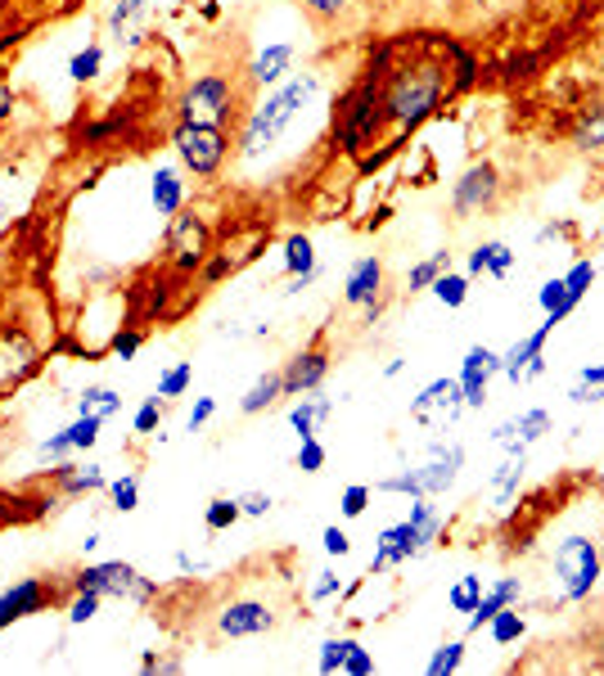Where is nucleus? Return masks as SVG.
<instances>
[{"instance_id": "2f4dec72", "label": "nucleus", "mask_w": 604, "mask_h": 676, "mask_svg": "<svg viewBox=\"0 0 604 676\" xmlns=\"http://www.w3.org/2000/svg\"><path fill=\"white\" fill-rule=\"evenodd\" d=\"M483 578L478 573H465V578H456V587L447 591V604H452V613H474L478 609V600H483Z\"/></svg>"}, {"instance_id": "c756f323", "label": "nucleus", "mask_w": 604, "mask_h": 676, "mask_svg": "<svg viewBox=\"0 0 604 676\" xmlns=\"http://www.w3.org/2000/svg\"><path fill=\"white\" fill-rule=\"evenodd\" d=\"M487 632H491V645H515V641H523L528 623H523V613H519V604L501 609V613H497V617H491V623H487Z\"/></svg>"}, {"instance_id": "bb28decb", "label": "nucleus", "mask_w": 604, "mask_h": 676, "mask_svg": "<svg viewBox=\"0 0 604 676\" xmlns=\"http://www.w3.org/2000/svg\"><path fill=\"white\" fill-rule=\"evenodd\" d=\"M537 303H541V311L545 316H551L555 325H564L569 316H573V294H569V285H564V275L560 279H545V285H541V294H537Z\"/></svg>"}, {"instance_id": "13d9d810", "label": "nucleus", "mask_w": 604, "mask_h": 676, "mask_svg": "<svg viewBox=\"0 0 604 676\" xmlns=\"http://www.w3.org/2000/svg\"><path fill=\"white\" fill-rule=\"evenodd\" d=\"M136 14H145V0H118L114 6V14H108V23H114V32H123Z\"/></svg>"}, {"instance_id": "cd10ccee", "label": "nucleus", "mask_w": 604, "mask_h": 676, "mask_svg": "<svg viewBox=\"0 0 604 676\" xmlns=\"http://www.w3.org/2000/svg\"><path fill=\"white\" fill-rule=\"evenodd\" d=\"M123 411V392L114 388H86L77 398V415H95V420H114Z\"/></svg>"}, {"instance_id": "37998d69", "label": "nucleus", "mask_w": 604, "mask_h": 676, "mask_svg": "<svg viewBox=\"0 0 604 676\" xmlns=\"http://www.w3.org/2000/svg\"><path fill=\"white\" fill-rule=\"evenodd\" d=\"M108 496H114V510H118V515H131V510H140V478H136V474L118 478L114 487H108Z\"/></svg>"}, {"instance_id": "7ed1b4c3", "label": "nucleus", "mask_w": 604, "mask_h": 676, "mask_svg": "<svg viewBox=\"0 0 604 676\" xmlns=\"http://www.w3.org/2000/svg\"><path fill=\"white\" fill-rule=\"evenodd\" d=\"M73 591H99L104 600H131V604H149L158 595V582L145 578L136 563H123V559H104V563H86L73 578Z\"/></svg>"}, {"instance_id": "f3484780", "label": "nucleus", "mask_w": 604, "mask_h": 676, "mask_svg": "<svg viewBox=\"0 0 604 676\" xmlns=\"http://www.w3.org/2000/svg\"><path fill=\"white\" fill-rule=\"evenodd\" d=\"M294 60H298V45L294 41H276V45L257 50V60L248 64L253 86H276V82H285V73L294 68Z\"/></svg>"}, {"instance_id": "f8f14e48", "label": "nucleus", "mask_w": 604, "mask_h": 676, "mask_svg": "<svg viewBox=\"0 0 604 676\" xmlns=\"http://www.w3.org/2000/svg\"><path fill=\"white\" fill-rule=\"evenodd\" d=\"M45 604H50V587L41 578L14 582L10 591H0V632L14 627V623H23V617H32V613H41Z\"/></svg>"}, {"instance_id": "9b49d317", "label": "nucleus", "mask_w": 604, "mask_h": 676, "mask_svg": "<svg viewBox=\"0 0 604 676\" xmlns=\"http://www.w3.org/2000/svg\"><path fill=\"white\" fill-rule=\"evenodd\" d=\"M491 374H501V352H491V348H483V344H474L469 352H465V361H460V392H465V411H478L483 402H487V383H491Z\"/></svg>"}, {"instance_id": "a878e982", "label": "nucleus", "mask_w": 604, "mask_h": 676, "mask_svg": "<svg viewBox=\"0 0 604 676\" xmlns=\"http://www.w3.org/2000/svg\"><path fill=\"white\" fill-rule=\"evenodd\" d=\"M523 469H528V446H510L506 465H501L497 474H491V492H497V500H501V505H510V496L519 492Z\"/></svg>"}, {"instance_id": "4be33fe9", "label": "nucleus", "mask_w": 604, "mask_h": 676, "mask_svg": "<svg viewBox=\"0 0 604 676\" xmlns=\"http://www.w3.org/2000/svg\"><path fill=\"white\" fill-rule=\"evenodd\" d=\"M54 483H60L64 496H86V492H104L108 478H104V465H54Z\"/></svg>"}, {"instance_id": "412c9836", "label": "nucleus", "mask_w": 604, "mask_h": 676, "mask_svg": "<svg viewBox=\"0 0 604 676\" xmlns=\"http://www.w3.org/2000/svg\"><path fill=\"white\" fill-rule=\"evenodd\" d=\"M280 398H285V370H266V374H257L248 383V392L240 398V411L244 415H262L266 406H276Z\"/></svg>"}, {"instance_id": "5701e85b", "label": "nucleus", "mask_w": 604, "mask_h": 676, "mask_svg": "<svg viewBox=\"0 0 604 676\" xmlns=\"http://www.w3.org/2000/svg\"><path fill=\"white\" fill-rule=\"evenodd\" d=\"M406 524H411L415 554H424V550H428L437 537H443V515H437V505H428V496H415V505H411Z\"/></svg>"}, {"instance_id": "4c0bfd02", "label": "nucleus", "mask_w": 604, "mask_h": 676, "mask_svg": "<svg viewBox=\"0 0 604 676\" xmlns=\"http://www.w3.org/2000/svg\"><path fill=\"white\" fill-rule=\"evenodd\" d=\"M357 641H348V636H329L325 645H320V654H316V672H325V676H335V672H343V663H348V649H352Z\"/></svg>"}, {"instance_id": "09e8293b", "label": "nucleus", "mask_w": 604, "mask_h": 676, "mask_svg": "<svg viewBox=\"0 0 604 676\" xmlns=\"http://www.w3.org/2000/svg\"><path fill=\"white\" fill-rule=\"evenodd\" d=\"M370 496H374V487L352 483V487L339 496V510H343V519H361V515H365V505H370Z\"/></svg>"}, {"instance_id": "bf43d9fd", "label": "nucleus", "mask_w": 604, "mask_h": 676, "mask_svg": "<svg viewBox=\"0 0 604 676\" xmlns=\"http://www.w3.org/2000/svg\"><path fill=\"white\" fill-rule=\"evenodd\" d=\"M343 591V582L335 578V573H316V582H311V604H320V600H329V595H339Z\"/></svg>"}, {"instance_id": "a19ab883", "label": "nucleus", "mask_w": 604, "mask_h": 676, "mask_svg": "<svg viewBox=\"0 0 604 676\" xmlns=\"http://www.w3.org/2000/svg\"><path fill=\"white\" fill-rule=\"evenodd\" d=\"M99 68H104V50H99V45H86V50L73 54L68 77H73V82H91V77H99Z\"/></svg>"}, {"instance_id": "1a4fd4ad", "label": "nucleus", "mask_w": 604, "mask_h": 676, "mask_svg": "<svg viewBox=\"0 0 604 676\" xmlns=\"http://www.w3.org/2000/svg\"><path fill=\"white\" fill-rule=\"evenodd\" d=\"M460 469H465V446H460V442H433V446H428V456H424V465H415L424 496H443V492H452L456 478H460Z\"/></svg>"}, {"instance_id": "5fc2aeb1", "label": "nucleus", "mask_w": 604, "mask_h": 676, "mask_svg": "<svg viewBox=\"0 0 604 676\" xmlns=\"http://www.w3.org/2000/svg\"><path fill=\"white\" fill-rule=\"evenodd\" d=\"M320 546H325V554H335V559H343V554L352 550V537H348L343 528H325V532H320Z\"/></svg>"}, {"instance_id": "4468645a", "label": "nucleus", "mask_w": 604, "mask_h": 676, "mask_svg": "<svg viewBox=\"0 0 604 676\" xmlns=\"http://www.w3.org/2000/svg\"><path fill=\"white\" fill-rule=\"evenodd\" d=\"M329 374V352L307 348L285 366V398H303V392H316Z\"/></svg>"}, {"instance_id": "2eb2a0df", "label": "nucleus", "mask_w": 604, "mask_h": 676, "mask_svg": "<svg viewBox=\"0 0 604 676\" xmlns=\"http://www.w3.org/2000/svg\"><path fill=\"white\" fill-rule=\"evenodd\" d=\"M551 334H555V320L545 316L528 338H519L510 352H501V374H506L510 383H523V379H528V366L541 357V348H545V338H551Z\"/></svg>"}, {"instance_id": "ddd939ff", "label": "nucleus", "mask_w": 604, "mask_h": 676, "mask_svg": "<svg viewBox=\"0 0 604 676\" xmlns=\"http://www.w3.org/2000/svg\"><path fill=\"white\" fill-rule=\"evenodd\" d=\"M36 370V348L23 329H6L0 334V388H14Z\"/></svg>"}, {"instance_id": "69168bd1", "label": "nucleus", "mask_w": 604, "mask_h": 676, "mask_svg": "<svg viewBox=\"0 0 604 676\" xmlns=\"http://www.w3.org/2000/svg\"><path fill=\"white\" fill-rule=\"evenodd\" d=\"M0 225H6V203H0Z\"/></svg>"}, {"instance_id": "3c124183", "label": "nucleus", "mask_w": 604, "mask_h": 676, "mask_svg": "<svg viewBox=\"0 0 604 676\" xmlns=\"http://www.w3.org/2000/svg\"><path fill=\"white\" fill-rule=\"evenodd\" d=\"M298 6L311 14V19H320V23H329V19H339L352 0H298Z\"/></svg>"}, {"instance_id": "a211bd4d", "label": "nucleus", "mask_w": 604, "mask_h": 676, "mask_svg": "<svg viewBox=\"0 0 604 676\" xmlns=\"http://www.w3.org/2000/svg\"><path fill=\"white\" fill-rule=\"evenodd\" d=\"M519 595H523V582L519 578H497L487 591H483V600H478V609L469 613V627L465 632H483L491 617H497L501 609H510V604H519Z\"/></svg>"}, {"instance_id": "f257e3e1", "label": "nucleus", "mask_w": 604, "mask_h": 676, "mask_svg": "<svg viewBox=\"0 0 604 676\" xmlns=\"http://www.w3.org/2000/svg\"><path fill=\"white\" fill-rule=\"evenodd\" d=\"M452 45H424L420 54H411V64H393V45H379V54L370 60V77L379 91V123H393L398 136L415 131L420 123H428L437 104L452 95V68H447Z\"/></svg>"}, {"instance_id": "79ce46f5", "label": "nucleus", "mask_w": 604, "mask_h": 676, "mask_svg": "<svg viewBox=\"0 0 604 676\" xmlns=\"http://www.w3.org/2000/svg\"><path fill=\"white\" fill-rule=\"evenodd\" d=\"M162 415H168V398H158V392H153V398H145V402H140V411H136L131 429H136L140 437H149V433L158 429V420H162Z\"/></svg>"}, {"instance_id": "58836bf2", "label": "nucleus", "mask_w": 604, "mask_h": 676, "mask_svg": "<svg viewBox=\"0 0 604 676\" xmlns=\"http://www.w3.org/2000/svg\"><path fill=\"white\" fill-rule=\"evenodd\" d=\"M99 604H104L99 591H73V600H68V627H86V623H95Z\"/></svg>"}, {"instance_id": "dca6fc26", "label": "nucleus", "mask_w": 604, "mask_h": 676, "mask_svg": "<svg viewBox=\"0 0 604 676\" xmlns=\"http://www.w3.org/2000/svg\"><path fill=\"white\" fill-rule=\"evenodd\" d=\"M379 289H383V262H379V257L352 262V271H348V279H343V303H348V307H370V303L379 298Z\"/></svg>"}, {"instance_id": "6e6552de", "label": "nucleus", "mask_w": 604, "mask_h": 676, "mask_svg": "<svg viewBox=\"0 0 604 676\" xmlns=\"http://www.w3.org/2000/svg\"><path fill=\"white\" fill-rule=\"evenodd\" d=\"M276 627V609L266 600H253V595H240L231 604L216 609V636L222 641H244V636H266Z\"/></svg>"}, {"instance_id": "e2e57ef3", "label": "nucleus", "mask_w": 604, "mask_h": 676, "mask_svg": "<svg viewBox=\"0 0 604 676\" xmlns=\"http://www.w3.org/2000/svg\"><path fill=\"white\" fill-rule=\"evenodd\" d=\"M402 370H406V361H402V357H393V361H389V366H383V379H398V374H402Z\"/></svg>"}, {"instance_id": "680f3d73", "label": "nucleus", "mask_w": 604, "mask_h": 676, "mask_svg": "<svg viewBox=\"0 0 604 676\" xmlns=\"http://www.w3.org/2000/svg\"><path fill=\"white\" fill-rule=\"evenodd\" d=\"M10 108H14V91H10V86H0V123L10 118Z\"/></svg>"}, {"instance_id": "864d4df0", "label": "nucleus", "mask_w": 604, "mask_h": 676, "mask_svg": "<svg viewBox=\"0 0 604 676\" xmlns=\"http://www.w3.org/2000/svg\"><path fill=\"white\" fill-rule=\"evenodd\" d=\"M140 344H145V338H140V329H118V334H114V357L131 361V357L140 352Z\"/></svg>"}, {"instance_id": "393cba45", "label": "nucleus", "mask_w": 604, "mask_h": 676, "mask_svg": "<svg viewBox=\"0 0 604 676\" xmlns=\"http://www.w3.org/2000/svg\"><path fill=\"white\" fill-rule=\"evenodd\" d=\"M329 415H335V402H329V398H303V402L289 411V429H294L298 442H303V437H316L320 424H325Z\"/></svg>"}, {"instance_id": "c85d7f7f", "label": "nucleus", "mask_w": 604, "mask_h": 676, "mask_svg": "<svg viewBox=\"0 0 604 676\" xmlns=\"http://www.w3.org/2000/svg\"><path fill=\"white\" fill-rule=\"evenodd\" d=\"M573 145L577 149H604V104H586L582 118L573 127Z\"/></svg>"}, {"instance_id": "aec40b11", "label": "nucleus", "mask_w": 604, "mask_h": 676, "mask_svg": "<svg viewBox=\"0 0 604 676\" xmlns=\"http://www.w3.org/2000/svg\"><path fill=\"white\" fill-rule=\"evenodd\" d=\"M149 199H153V212L158 216H177L181 203H186V181L177 167H158L153 172V186H149Z\"/></svg>"}, {"instance_id": "052dcab7", "label": "nucleus", "mask_w": 604, "mask_h": 676, "mask_svg": "<svg viewBox=\"0 0 604 676\" xmlns=\"http://www.w3.org/2000/svg\"><path fill=\"white\" fill-rule=\"evenodd\" d=\"M582 383H586V388H604V361H600V366H586V370H582Z\"/></svg>"}, {"instance_id": "9d476101", "label": "nucleus", "mask_w": 604, "mask_h": 676, "mask_svg": "<svg viewBox=\"0 0 604 676\" xmlns=\"http://www.w3.org/2000/svg\"><path fill=\"white\" fill-rule=\"evenodd\" d=\"M168 253H172V262L181 271L203 266V257H208V225H203V216H194V212H177L172 216V225H168Z\"/></svg>"}, {"instance_id": "de8ad7c7", "label": "nucleus", "mask_w": 604, "mask_h": 676, "mask_svg": "<svg viewBox=\"0 0 604 676\" xmlns=\"http://www.w3.org/2000/svg\"><path fill=\"white\" fill-rule=\"evenodd\" d=\"M564 285H569V294H573V303H582L586 298V289L595 285V262H573V271L564 275Z\"/></svg>"}, {"instance_id": "49530a36", "label": "nucleus", "mask_w": 604, "mask_h": 676, "mask_svg": "<svg viewBox=\"0 0 604 676\" xmlns=\"http://www.w3.org/2000/svg\"><path fill=\"white\" fill-rule=\"evenodd\" d=\"M374 492H393V496H424V487H420V474L415 469H402V474H393V478H379L374 483Z\"/></svg>"}, {"instance_id": "473e14b6", "label": "nucleus", "mask_w": 604, "mask_h": 676, "mask_svg": "<svg viewBox=\"0 0 604 676\" xmlns=\"http://www.w3.org/2000/svg\"><path fill=\"white\" fill-rule=\"evenodd\" d=\"M447 266H452V257H447V253H433V257L415 262V266H411V275H406V289H411V294H424V289H433V279L443 275Z\"/></svg>"}, {"instance_id": "20e7f679", "label": "nucleus", "mask_w": 604, "mask_h": 676, "mask_svg": "<svg viewBox=\"0 0 604 676\" xmlns=\"http://www.w3.org/2000/svg\"><path fill=\"white\" fill-rule=\"evenodd\" d=\"M555 582H560V595L569 604H577V600H586L595 591V582H600V546L591 537L573 532V537H564L555 546Z\"/></svg>"}, {"instance_id": "f704fd0d", "label": "nucleus", "mask_w": 604, "mask_h": 676, "mask_svg": "<svg viewBox=\"0 0 604 676\" xmlns=\"http://www.w3.org/2000/svg\"><path fill=\"white\" fill-rule=\"evenodd\" d=\"M285 271H289V275L316 271V249H311L307 235H289V240H285Z\"/></svg>"}, {"instance_id": "39448f33", "label": "nucleus", "mask_w": 604, "mask_h": 676, "mask_svg": "<svg viewBox=\"0 0 604 676\" xmlns=\"http://www.w3.org/2000/svg\"><path fill=\"white\" fill-rule=\"evenodd\" d=\"M172 149L186 162V172L216 177L222 172V162H226V154H231V136L222 127H208V123H177Z\"/></svg>"}, {"instance_id": "603ef678", "label": "nucleus", "mask_w": 604, "mask_h": 676, "mask_svg": "<svg viewBox=\"0 0 604 676\" xmlns=\"http://www.w3.org/2000/svg\"><path fill=\"white\" fill-rule=\"evenodd\" d=\"M235 500H240V515H248V519H266L271 505H276L266 492H244V496H235Z\"/></svg>"}, {"instance_id": "8fccbe9b", "label": "nucleus", "mask_w": 604, "mask_h": 676, "mask_svg": "<svg viewBox=\"0 0 604 676\" xmlns=\"http://www.w3.org/2000/svg\"><path fill=\"white\" fill-rule=\"evenodd\" d=\"M73 451V442H68V429H60V433H50L41 446H36V456L41 461H50V465H64V456Z\"/></svg>"}, {"instance_id": "423d86ee", "label": "nucleus", "mask_w": 604, "mask_h": 676, "mask_svg": "<svg viewBox=\"0 0 604 676\" xmlns=\"http://www.w3.org/2000/svg\"><path fill=\"white\" fill-rule=\"evenodd\" d=\"M231 108H235V82L226 73H203L181 95V123L226 127L231 123Z\"/></svg>"}, {"instance_id": "7c9ffc66", "label": "nucleus", "mask_w": 604, "mask_h": 676, "mask_svg": "<svg viewBox=\"0 0 604 676\" xmlns=\"http://www.w3.org/2000/svg\"><path fill=\"white\" fill-rule=\"evenodd\" d=\"M433 298L443 303V307H465V298H469V275H456V271H443L433 279Z\"/></svg>"}, {"instance_id": "c9c22d12", "label": "nucleus", "mask_w": 604, "mask_h": 676, "mask_svg": "<svg viewBox=\"0 0 604 676\" xmlns=\"http://www.w3.org/2000/svg\"><path fill=\"white\" fill-rule=\"evenodd\" d=\"M235 519H240V500H235V496L208 500V510H203V528H208V532H226Z\"/></svg>"}, {"instance_id": "6e6d98bb", "label": "nucleus", "mask_w": 604, "mask_h": 676, "mask_svg": "<svg viewBox=\"0 0 604 676\" xmlns=\"http://www.w3.org/2000/svg\"><path fill=\"white\" fill-rule=\"evenodd\" d=\"M212 415H216V398H199V402L190 406V415H186V429H190V433H199V429H203Z\"/></svg>"}, {"instance_id": "b1692460", "label": "nucleus", "mask_w": 604, "mask_h": 676, "mask_svg": "<svg viewBox=\"0 0 604 676\" xmlns=\"http://www.w3.org/2000/svg\"><path fill=\"white\" fill-rule=\"evenodd\" d=\"M510 275L515 271V249L510 244H501V240H487V244H478L474 253H469V275Z\"/></svg>"}, {"instance_id": "0e129e2a", "label": "nucleus", "mask_w": 604, "mask_h": 676, "mask_svg": "<svg viewBox=\"0 0 604 676\" xmlns=\"http://www.w3.org/2000/svg\"><path fill=\"white\" fill-rule=\"evenodd\" d=\"M595 658L604 663V627H600V641H595Z\"/></svg>"}, {"instance_id": "c03bdc74", "label": "nucleus", "mask_w": 604, "mask_h": 676, "mask_svg": "<svg viewBox=\"0 0 604 676\" xmlns=\"http://www.w3.org/2000/svg\"><path fill=\"white\" fill-rule=\"evenodd\" d=\"M325 461H329V451H325V442H320V437H303V442H298V456H294V465H298L303 474H320V469H325Z\"/></svg>"}, {"instance_id": "4d7b16f0", "label": "nucleus", "mask_w": 604, "mask_h": 676, "mask_svg": "<svg viewBox=\"0 0 604 676\" xmlns=\"http://www.w3.org/2000/svg\"><path fill=\"white\" fill-rule=\"evenodd\" d=\"M343 672H348V676H370V672H374V654H370V649H361V645H352V649H348Z\"/></svg>"}, {"instance_id": "a18cd8bd", "label": "nucleus", "mask_w": 604, "mask_h": 676, "mask_svg": "<svg viewBox=\"0 0 604 676\" xmlns=\"http://www.w3.org/2000/svg\"><path fill=\"white\" fill-rule=\"evenodd\" d=\"M99 429H104V420H95V415H77V420L68 424V442H73V451H91V446L99 442Z\"/></svg>"}, {"instance_id": "ea45409f", "label": "nucleus", "mask_w": 604, "mask_h": 676, "mask_svg": "<svg viewBox=\"0 0 604 676\" xmlns=\"http://www.w3.org/2000/svg\"><path fill=\"white\" fill-rule=\"evenodd\" d=\"M545 429H551V411H523V415L515 420V437H519V446L541 442Z\"/></svg>"}, {"instance_id": "0eeeda50", "label": "nucleus", "mask_w": 604, "mask_h": 676, "mask_svg": "<svg viewBox=\"0 0 604 676\" xmlns=\"http://www.w3.org/2000/svg\"><path fill=\"white\" fill-rule=\"evenodd\" d=\"M501 199V177L491 162H474L456 177L452 186V212L456 216H478V212H491Z\"/></svg>"}, {"instance_id": "e433bc0d", "label": "nucleus", "mask_w": 604, "mask_h": 676, "mask_svg": "<svg viewBox=\"0 0 604 676\" xmlns=\"http://www.w3.org/2000/svg\"><path fill=\"white\" fill-rule=\"evenodd\" d=\"M194 383V361H177V366H168L158 374V398H181V392Z\"/></svg>"}, {"instance_id": "6ab92c4d", "label": "nucleus", "mask_w": 604, "mask_h": 676, "mask_svg": "<svg viewBox=\"0 0 604 676\" xmlns=\"http://www.w3.org/2000/svg\"><path fill=\"white\" fill-rule=\"evenodd\" d=\"M433 406H443L447 415H456V411H465V392H460V379H433L420 398H411V415L415 420H424Z\"/></svg>"}, {"instance_id": "f03ea898", "label": "nucleus", "mask_w": 604, "mask_h": 676, "mask_svg": "<svg viewBox=\"0 0 604 676\" xmlns=\"http://www.w3.org/2000/svg\"><path fill=\"white\" fill-rule=\"evenodd\" d=\"M316 95V73H303V77H294V82H285L276 95H266L248 118H244V131H240V158H262V154H271L280 140H285V131L294 127V118H298V108L307 104Z\"/></svg>"}, {"instance_id": "72a5a7b5", "label": "nucleus", "mask_w": 604, "mask_h": 676, "mask_svg": "<svg viewBox=\"0 0 604 676\" xmlns=\"http://www.w3.org/2000/svg\"><path fill=\"white\" fill-rule=\"evenodd\" d=\"M465 667V641H447V645H437L433 649V658L424 663V672L428 676H452V672H460Z\"/></svg>"}]
</instances>
